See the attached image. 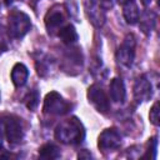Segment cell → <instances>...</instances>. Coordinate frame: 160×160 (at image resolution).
<instances>
[{"instance_id":"cell-1","label":"cell","mask_w":160,"mask_h":160,"mask_svg":"<svg viewBox=\"0 0 160 160\" xmlns=\"http://www.w3.org/2000/svg\"><path fill=\"white\" fill-rule=\"evenodd\" d=\"M55 139L65 145H78L81 144L85 139V128L82 122L72 116L68 120L61 121L54 131Z\"/></svg>"},{"instance_id":"cell-2","label":"cell","mask_w":160,"mask_h":160,"mask_svg":"<svg viewBox=\"0 0 160 160\" xmlns=\"http://www.w3.org/2000/svg\"><path fill=\"white\" fill-rule=\"evenodd\" d=\"M31 29V20L28 14L20 10H12L9 14L8 34L12 39H22Z\"/></svg>"},{"instance_id":"cell-3","label":"cell","mask_w":160,"mask_h":160,"mask_svg":"<svg viewBox=\"0 0 160 160\" xmlns=\"http://www.w3.org/2000/svg\"><path fill=\"white\" fill-rule=\"evenodd\" d=\"M72 109V104L68 100H65L59 92L56 91H50L46 94L44 99V105H42V111L49 115H65L70 112Z\"/></svg>"},{"instance_id":"cell-4","label":"cell","mask_w":160,"mask_h":160,"mask_svg":"<svg viewBox=\"0 0 160 160\" xmlns=\"http://www.w3.org/2000/svg\"><path fill=\"white\" fill-rule=\"evenodd\" d=\"M0 126L6 140L10 144H19L24 139V126L21 119L14 115L4 116L0 121Z\"/></svg>"},{"instance_id":"cell-5","label":"cell","mask_w":160,"mask_h":160,"mask_svg":"<svg viewBox=\"0 0 160 160\" xmlns=\"http://www.w3.org/2000/svg\"><path fill=\"white\" fill-rule=\"evenodd\" d=\"M135 49H136V39L132 34H128L122 40L121 45L116 50V60L122 66H131L135 59Z\"/></svg>"},{"instance_id":"cell-6","label":"cell","mask_w":160,"mask_h":160,"mask_svg":"<svg viewBox=\"0 0 160 160\" xmlns=\"http://www.w3.org/2000/svg\"><path fill=\"white\" fill-rule=\"evenodd\" d=\"M88 100L99 112L105 114L110 109V100L105 90L99 84H92L88 89Z\"/></svg>"},{"instance_id":"cell-7","label":"cell","mask_w":160,"mask_h":160,"mask_svg":"<svg viewBox=\"0 0 160 160\" xmlns=\"http://www.w3.org/2000/svg\"><path fill=\"white\" fill-rule=\"evenodd\" d=\"M121 145V135L115 128H108L102 130L98 138V148L102 151H112Z\"/></svg>"},{"instance_id":"cell-8","label":"cell","mask_w":160,"mask_h":160,"mask_svg":"<svg viewBox=\"0 0 160 160\" xmlns=\"http://www.w3.org/2000/svg\"><path fill=\"white\" fill-rule=\"evenodd\" d=\"M84 8H85V12L89 21L95 28H101L105 24L106 21L105 10L101 8L99 0H85Z\"/></svg>"},{"instance_id":"cell-9","label":"cell","mask_w":160,"mask_h":160,"mask_svg":"<svg viewBox=\"0 0 160 160\" xmlns=\"http://www.w3.org/2000/svg\"><path fill=\"white\" fill-rule=\"evenodd\" d=\"M64 22H65V15H64V10H61V6L56 5L49 9L45 16V28L50 35H54L55 32L58 34L59 29L64 25Z\"/></svg>"},{"instance_id":"cell-10","label":"cell","mask_w":160,"mask_h":160,"mask_svg":"<svg viewBox=\"0 0 160 160\" xmlns=\"http://www.w3.org/2000/svg\"><path fill=\"white\" fill-rule=\"evenodd\" d=\"M152 96V84L146 75H141L135 80L134 84V98L140 104L150 100Z\"/></svg>"},{"instance_id":"cell-11","label":"cell","mask_w":160,"mask_h":160,"mask_svg":"<svg viewBox=\"0 0 160 160\" xmlns=\"http://www.w3.org/2000/svg\"><path fill=\"white\" fill-rule=\"evenodd\" d=\"M10 78H11L12 84L16 88H20L26 84L28 78H29V70L22 62H16L10 71Z\"/></svg>"},{"instance_id":"cell-12","label":"cell","mask_w":160,"mask_h":160,"mask_svg":"<svg viewBox=\"0 0 160 160\" xmlns=\"http://www.w3.org/2000/svg\"><path fill=\"white\" fill-rule=\"evenodd\" d=\"M109 94L110 98L114 102H122L125 100V95H126V90H125V85L122 79L120 78H114L110 81L109 85Z\"/></svg>"},{"instance_id":"cell-13","label":"cell","mask_w":160,"mask_h":160,"mask_svg":"<svg viewBox=\"0 0 160 160\" xmlns=\"http://www.w3.org/2000/svg\"><path fill=\"white\" fill-rule=\"evenodd\" d=\"M122 16L125 21L130 25H134L139 21L140 18V10L139 6L136 5L135 0H130L122 4Z\"/></svg>"},{"instance_id":"cell-14","label":"cell","mask_w":160,"mask_h":160,"mask_svg":"<svg viewBox=\"0 0 160 160\" xmlns=\"http://www.w3.org/2000/svg\"><path fill=\"white\" fill-rule=\"evenodd\" d=\"M58 36L60 38V40L65 44V45H72L78 41L79 39V35L76 32V29L74 28V25L71 24H68V25H64L59 29L58 31Z\"/></svg>"},{"instance_id":"cell-15","label":"cell","mask_w":160,"mask_h":160,"mask_svg":"<svg viewBox=\"0 0 160 160\" xmlns=\"http://www.w3.org/2000/svg\"><path fill=\"white\" fill-rule=\"evenodd\" d=\"M139 20H140V28H141L142 32H145L146 35H149V34L152 31L154 26H155L156 15H155L152 11L146 10V11L142 14V16L139 18Z\"/></svg>"},{"instance_id":"cell-16","label":"cell","mask_w":160,"mask_h":160,"mask_svg":"<svg viewBox=\"0 0 160 160\" xmlns=\"http://www.w3.org/2000/svg\"><path fill=\"white\" fill-rule=\"evenodd\" d=\"M60 149L55 145V144H51V142H46L44 145H41L39 148V156L41 159H58L60 158Z\"/></svg>"},{"instance_id":"cell-17","label":"cell","mask_w":160,"mask_h":160,"mask_svg":"<svg viewBox=\"0 0 160 160\" xmlns=\"http://www.w3.org/2000/svg\"><path fill=\"white\" fill-rule=\"evenodd\" d=\"M39 100H40L39 91L35 90V89H34V90H30V91L25 95V98H24V102H25L26 108H28L29 110H31V111H34V110L38 108Z\"/></svg>"},{"instance_id":"cell-18","label":"cell","mask_w":160,"mask_h":160,"mask_svg":"<svg viewBox=\"0 0 160 160\" xmlns=\"http://www.w3.org/2000/svg\"><path fill=\"white\" fill-rule=\"evenodd\" d=\"M156 149H158V140H156V136H152L148 141V149H146V152L142 158L155 159L156 158Z\"/></svg>"},{"instance_id":"cell-19","label":"cell","mask_w":160,"mask_h":160,"mask_svg":"<svg viewBox=\"0 0 160 160\" xmlns=\"http://www.w3.org/2000/svg\"><path fill=\"white\" fill-rule=\"evenodd\" d=\"M149 119H150V122L152 125L159 126V124H160V118H159V101H155L154 105L151 106L150 112H149Z\"/></svg>"},{"instance_id":"cell-20","label":"cell","mask_w":160,"mask_h":160,"mask_svg":"<svg viewBox=\"0 0 160 160\" xmlns=\"http://www.w3.org/2000/svg\"><path fill=\"white\" fill-rule=\"evenodd\" d=\"M114 1H115V0H99L101 8H102L105 11L109 10V9H112V6H114Z\"/></svg>"},{"instance_id":"cell-21","label":"cell","mask_w":160,"mask_h":160,"mask_svg":"<svg viewBox=\"0 0 160 160\" xmlns=\"http://www.w3.org/2000/svg\"><path fill=\"white\" fill-rule=\"evenodd\" d=\"M78 158H79V159H90V158H92V155H91L89 151H86V150H81V151L79 152Z\"/></svg>"},{"instance_id":"cell-22","label":"cell","mask_w":160,"mask_h":160,"mask_svg":"<svg viewBox=\"0 0 160 160\" xmlns=\"http://www.w3.org/2000/svg\"><path fill=\"white\" fill-rule=\"evenodd\" d=\"M141 1V4L144 5V6H148V5H150V2H151V0H140Z\"/></svg>"},{"instance_id":"cell-23","label":"cell","mask_w":160,"mask_h":160,"mask_svg":"<svg viewBox=\"0 0 160 160\" xmlns=\"http://www.w3.org/2000/svg\"><path fill=\"white\" fill-rule=\"evenodd\" d=\"M28 1H29V4H30V5H32V6H35V4H36L38 1H40V0H28Z\"/></svg>"},{"instance_id":"cell-24","label":"cell","mask_w":160,"mask_h":160,"mask_svg":"<svg viewBox=\"0 0 160 160\" xmlns=\"http://www.w3.org/2000/svg\"><path fill=\"white\" fill-rule=\"evenodd\" d=\"M118 1H119V2H120V4L122 5L124 2H126V1H130V0H118Z\"/></svg>"}]
</instances>
